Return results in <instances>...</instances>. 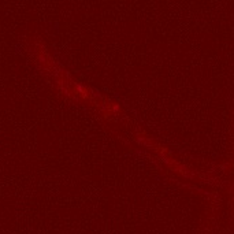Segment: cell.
Segmentation results:
<instances>
[{
    "label": "cell",
    "mask_w": 234,
    "mask_h": 234,
    "mask_svg": "<svg viewBox=\"0 0 234 234\" xmlns=\"http://www.w3.org/2000/svg\"><path fill=\"white\" fill-rule=\"evenodd\" d=\"M23 49L33 67L53 93L71 101L90 100L92 92L84 84L77 81L76 77L66 69L52 51L44 34L36 30L26 33L23 37Z\"/></svg>",
    "instance_id": "6da1fadb"
}]
</instances>
